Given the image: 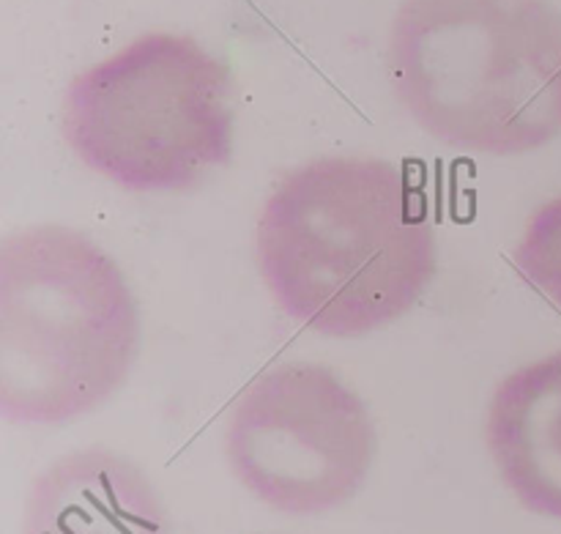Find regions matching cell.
<instances>
[{"instance_id": "6da1fadb", "label": "cell", "mask_w": 561, "mask_h": 534, "mask_svg": "<svg viewBox=\"0 0 561 534\" xmlns=\"http://www.w3.org/2000/svg\"><path fill=\"white\" fill-rule=\"evenodd\" d=\"M255 252L279 310L340 340L403 318L436 274L425 192L370 157H321L285 175L257 219Z\"/></svg>"}, {"instance_id": "7a4b0ae2", "label": "cell", "mask_w": 561, "mask_h": 534, "mask_svg": "<svg viewBox=\"0 0 561 534\" xmlns=\"http://www.w3.org/2000/svg\"><path fill=\"white\" fill-rule=\"evenodd\" d=\"M389 80L433 140L520 157L561 135V11L548 0H400Z\"/></svg>"}, {"instance_id": "3957f363", "label": "cell", "mask_w": 561, "mask_h": 534, "mask_svg": "<svg viewBox=\"0 0 561 534\" xmlns=\"http://www.w3.org/2000/svg\"><path fill=\"white\" fill-rule=\"evenodd\" d=\"M142 321L118 261L66 225L0 245V414L66 425L102 409L140 354Z\"/></svg>"}, {"instance_id": "277c9868", "label": "cell", "mask_w": 561, "mask_h": 534, "mask_svg": "<svg viewBox=\"0 0 561 534\" xmlns=\"http://www.w3.org/2000/svg\"><path fill=\"white\" fill-rule=\"evenodd\" d=\"M230 71L190 36L146 33L66 88L64 137L129 192H184L233 157Z\"/></svg>"}, {"instance_id": "5b68a950", "label": "cell", "mask_w": 561, "mask_h": 534, "mask_svg": "<svg viewBox=\"0 0 561 534\" xmlns=\"http://www.w3.org/2000/svg\"><path fill=\"white\" fill-rule=\"evenodd\" d=\"M225 458L266 508L323 515L365 486L376 461V425L365 400L327 365L285 362L239 395Z\"/></svg>"}, {"instance_id": "8992f818", "label": "cell", "mask_w": 561, "mask_h": 534, "mask_svg": "<svg viewBox=\"0 0 561 534\" xmlns=\"http://www.w3.org/2000/svg\"><path fill=\"white\" fill-rule=\"evenodd\" d=\"M22 534H173V519L135 461L85 447L33 480Z\"/></svg>"}, {"instance_id": "52a82bcc", "label": "cell", "mask_w": 561, "mask_h": 534, "mask_svg": "<svg viewBox=\"0 0 561 534\" xmlns=\"http://www.w3.org/2000/svg\"><path fill=\"white\" fill-rule=\"evenodd\" d=\"M485 442L515 499L531 513L561 521V351L499 382Z\"/></svg>"}, {"instance_id": "ba28073f", "label": "cell", "mask_w": 561, "mask_h": 534, "mask_svg": "<svg viewBox=\"0 0 561 534\" xmlns=\"http://www.w3.org/2000/svg\"><path fill=\"white\" fill-rule=\"evenodd\" d=\"M513 261L520 277L561 310V195L537 208Z\"/></svg>"}]
</instances>
